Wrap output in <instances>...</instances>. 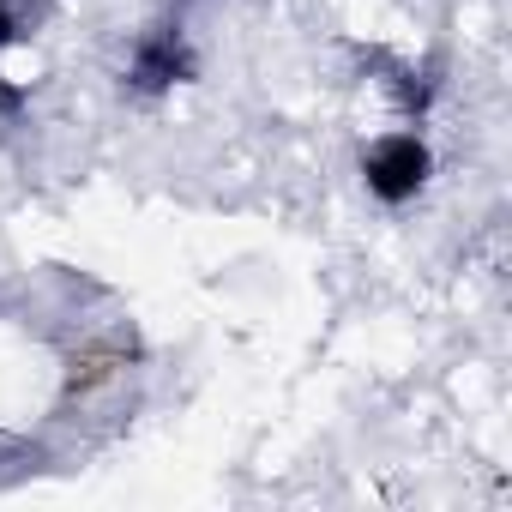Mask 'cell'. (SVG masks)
Returning a JSON list of instances; mask_svg holds the SVG:
<instances>
[{"label":"cell","mask_w":512,"mask_h":512,"mask_svg":"<svg viewBox=\"0 0 512 512\" xmlns=\"http://www.w3.org/2000/svg\"><path fill=\"white\" fill-rule=\"evenodd\" d=\"M362 175H368V193L386 199V205H404L422 193L428 181V145L416 133H386L362 151Z\"/></svg>","instance_id":"6da1fadb"},{"label":"cell","mask_w":512,"mask_h":512,"mask_svg":"<svg viewBox=\"0 0 512 512\" xmlns=\"http://www.w3.org/2000/svg\"><path fill=\"white\" fill-rule=\"evenodd\" d=\"M19 37H25V19L7 7V0H0V49H7V43H19Z\"/></svg>","instance_id":"3957f363"},{"label":"cell","mask_w":512,"mask_h":512,"mask_svg":"<svg viewBox=\"0 0 512 512\" xmlns=\"http://www.w3.org/2000/svg\"><path fill=\"white\" fill-rule=\"evenodd\" d=\"M127 79H133V91H169V85H181V79H193V49H187V37L181 31H151V37H139L133 43V61H127Z\"/></svg>","instance_id":"7a4b0ae2"}]
</instances>
